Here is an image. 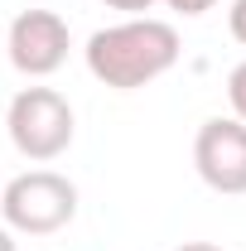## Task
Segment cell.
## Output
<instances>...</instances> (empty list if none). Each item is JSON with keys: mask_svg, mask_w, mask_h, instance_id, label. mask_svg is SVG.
<instances>
[{"mask_svg": "<svg viewBox=\"0 0 246 251\" xmlns=\"http://www.w3.org/2000/svg\"><path fill=\"white\" fill-rule=\"evenodd\" d=\"M82 53H87V73L97 82H106L116 92H135L179 63V29L164 20H150V15H130L121 25L97 29Z\"/></svg>", "mask_w": 246, "mask_h": 251, "instance_id": "cell-1", "label": "cell"}, {"mask_svg": "<svg viewBox=\"0 0 246 251\" xmlns=\"http://www.w3.org/2000/svg\"><path fill=\"white\" fill-rule=\"evenodd\" d=\"M0 213L10 232H29V237H49L77 218V184L58 174V169H29L15 174L5 193H0Z\"/></svg>", "mask_w": 246, "mask_h": 251, "instance_id": "cell-2", "label": "cell"}, {"mask_svg": "<svg viewBox=\"0 0 246 251\" xmlns=\"http://www.w3.org/2000/svg\"><path fill=\"white\" fill-rule=\"evenodd\" d=\"M5 130H10L15 150L25 159L49 164V159H58L63 150L73 145L77 121H73V106H68L63 92H53V87H25V92L10 97Z\"/></svg>", "mask_w": 246, "mask_h": 251, "instance_id": "cell-3", "label": "cell"}, {"mask_svg": "<svg viewBox=\"0 0 246 251\" xmlns=\"http://www.w3.org/2000/svg\"><path fill=\"white\" fill-rule=\"evenodd\" d=\"M193 164L198 179L217 193H246V121L213 116L193 135Z\"/></svg>", "mask_w": 246, "mask_h": 251, "instance_id": "cell-4", "label": "cell"}, {"mask_svg": "<svg viewBox=\"0 0 246 251\" xmlns=\"http://www.w3.org/2000/svg\"><path fill=\"white\" fill-rule=\"evenodd\" d=\"M5 49H10V63L25 77H49L68 58V20L53 10H20L10 20Z\"/></svg>", "mask_w": 246, "mask_h": 251, "instance_id": "cell-5", "label": "cell"}, {"mask_svg": "<svg viewBox=\"0 0 246 251\" xmlns=\"http://www.w3.org/2000/svg\"><path fill=\"white\" fill-rule=\"evenodd\" d=\"M227 101H232V116L246 121V58L227 73Z\"/></svg>", "mask_w": 246, "mask_h": 251, "instance_id": "cell-6", "label": "cell"}, {"mask_svg": "<svg viewBox=\"0 0 246 251\" xmlns=\"http://www.w3.org/2000/svg\"><path fill=\"white\" fill-rule=\"evenodd\" d=\"M227 29L237 44H246V0H232V10H227Z\"/></svg>", "mask_w": 246, "mask_h": 251, "instance_id": "cell-7", "label": "cell"}, {"mask_svg": "<svg viewBox=\"0 0 246 251\" xmlns=\"http://www.w3.org/2000/svg\"><path fill=\"white\" fill-rule=\"evenodd\" d=\"M169 10H179V15H208L217 0H164Z\"/></svg>", "mask_w": 246, "mask_h": 251, "instance_id": "cell-8", "label": "cell"}, {"mask_svg": "<svg viewBox=\"0 0 246 251\" xmlns=\"http://www.w3.org/2000/svg\"><path fill=\"white\" fill-rule=\"evenodd\" d=\"M101 5H111V10H130V15H140V10H150L154 0H101Z\"/></svg>", "mask_w": 246, "mask_h": 251, "instance_id": "cell-9", "label": "cell"}, {"mask_svg": "<svg viewBox=\"0 0 246 251\" xmlns=\"http://www.w3.org/2000/svg\"><path fill=\"white\" fill-rule=\"evenodd\" d=\"M179 251H222V247H213V242H184Z\"/></svg>", "mask_w": 246, "mask_h": 251, "instance_id": "cell-10", "label": "cell"}, {"mask_svg": "<svg viewBox=\"0 0 246 251\" xmlns=\"http://www.w3.org/2000/svg\"><path fill=\"white\" fill-rule=\"evenodd\" d=\"M0 251H20V247H15V237H10V227H0Z\"/></svg>", "mask_w": 246, "mask_h": 251, "instance_id": "cell-11", "label": "cell"}]
</instances>
